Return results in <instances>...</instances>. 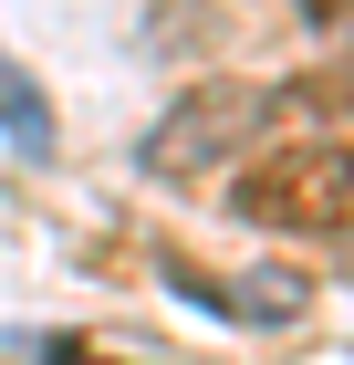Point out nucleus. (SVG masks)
I'll use <instances>...</instances> for the list:
<instances>
[{
    "label": "nucleus",
    "instance_id": "f03ea898",
    "mask_svg": "<svg viewBox=\"0 0 354 365\" xmlns=\"http://www.w3.org/2000/svg\"><path fill=\"white\" fill-rule=\"evenodd\" d=\"M271 115H281V84H240V73H219V84H198V94L167 105V125L146 136V168H157V178H209V168H229Z\"/></svg>",
    "mask_w": 354,
    "mask_h": 365
},
{
    "label": "nucleus",
    "instance_id": "7ed1b4c3",
    "mask_svg": "<svg viewBox=\"0 0 354 365\" xmlns=\"http://www.w3.org/2000/svg\"><path fill=\"white\" fill-rule=\"evenodd\" d=\"M0 136H11V146H31V157L53 146V105H42V84H31L11 53H0Z\"/></svg>",
    "mask_w": 354,
    "mask_h": 365
},
{
    "label": "nucleus",
    "instance_id": "f257e3e1",
    "mask_svg": "<svg viewBox=\"0 0 354 365\" xmlns=\"http://www.w3.org/2000/svg\"><path fill=\"white\" fill-rule=\"evenodd\" d=\"M250 230H302V240H333L354 230V146L344 136H302V146H271L250 157L240 188H229Z\"/></svg>",
    "mask_w": 354,
    "mask_h": 365
},
{
    "label": "nucleus",
    "instance_id": "20e7f679",
    "mask_svg": "<svg viewBox=\"0 0 354 365\" xmlns=\"http://www.w3.org/2000/svg\"><path fill=\"white\" fill-rule=\"evenodd\" d=\"M281 115H323V125H354V53L323 63V73H302V84H281Z\"/></svg>",
    "mask_w": 354,
    "mask_h": 365
},
{
    "label": "nucleus",
    "instance_id": "39448f33",
    "mask_svg": "<svg viewBox=\"0 0 354 365\" xmlns=\"http://www.w3.org/2000/svg\"><path fill=\"white\" fill-rule=\"evenodd\" d=\"M302 21H323V31H333V21H354V0H302Z\"/></svg>",
    "mask_w": 354,
    "mask_h": 365
}]
</instances>
